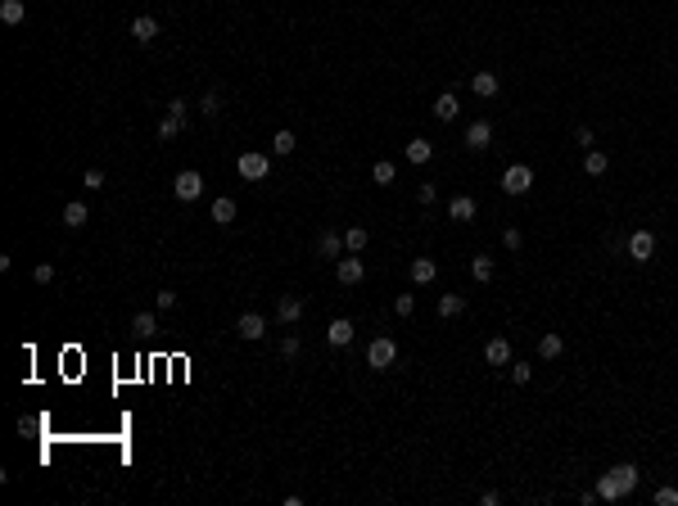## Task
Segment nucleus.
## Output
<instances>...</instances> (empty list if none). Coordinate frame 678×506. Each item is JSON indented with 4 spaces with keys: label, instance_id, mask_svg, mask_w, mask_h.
I'll list each match as a JSON object with an SVG mask.
<instances>
[{
    "label": "nucleus",
    "instance_id": "obj_1",
    "mask_svg": "<svg viewBox=\"0 0 678 506\" xmlns=\"http://www.w3.org/2000/svg\"><path fill=\"white\" fill-rule=\"evenodd\" d=\"M638 479H642V470L628 466V461H619V466H610V470L597 479V498L601 502H619V498H628V493L638 489Z\"/></svg>",
    "mask_w": 678,
    "mask_h": 506
},
{
    "label": "nucleus",
    "instance_id": "obj_2",
    "mask_svg": "<svg viewBox=\"0 0 678 506\" xmlns=\"http://www.w3.org/2000/svg\"><path fill=\"white\" fill-rule=\"evenodd\" d=\"M394 362H398V343L389 339V335H376V339L367 343V366L371 371H389Z\"/></svg>",
    "mask_w": 678,
    "mask_h": 506
},
{
    "label": "nucleus",
    "instance_id": "obj_3",
    "mask_svg": "<svg viewBox=\"0 0 678 506\" xmlns=\"http://www.w3.org/2000/svg\"><path fill=\"white\" fill-rule=\"evenodd\" d=\"M172 195L181 199V204H195L199 195H204V177H199L195 168H186V172H177L172 177Z\"/></svg>",
    "mask_w": 678,
    "mask_h": 506
},
{
    "label": "nucleus",
    "instance_id": "obj_4",
    "mask_svg": "<svg viewBox=\"0 0 678 506\" xmlns=\"http://www.w3.org/2000/svg\"><path fill=\"white\" fill-rule=\"evenodd\" d=\"M529 186H533V168L529 163H511L507 172H502V190H507V195H529Z\"/></svg>",
    "mask_w": 678,
    "mask_h": 506
},
{
    "label": "nucleus",
    "instance_id": "obj_5",
    "mask_svg": "<svg viewBox=\"0 0 678 506\" xmlns=\"http://www.w3.org/2000/svg\"><path fill=\"white\" fill-rule=\"evenodd\" d=\"M624 253L633 258V262H651V258H656V235L647 231V226H642V231H633L624 240Z\"/></svg>",
    "mask_w": 678,
    "mask_h": 506
},
{
    "label": "nucleus",
    "instance_id": "obj_6",
    "mask_svg": "<svg viewBox=\"0 0 678 506\" xmlns=\"http://www.w3.org/2000/svg\"><path fill=\"white\" fill-rule=\"evenodd\" d=\"M235 172H240L244 181H267V172H272V158H267V154H253V149H249V154L235 158Z\"/></svg>",
    "mask_w": 678,
    "mask_h": 506
},
{
    "label": "nucleus",
    "instance_id": "obj_7",
    "mask_svg": "<svg viewBox=\"0 0 678 506\" xmlns=\"http://www.w3.org/2000/svg\"><path fill=\"white\" fill-rule=\"evenodd\" d=\"M489 145H493V122H489V118H475L471 127H466V149H475V154H484Z\"/></svg>",
    "mask_w": 678,
    "mask_h": 506
},
{
    "label": "nucleus",
    "instance_id": "obj_8",
    "mask_svg": "<svg viewBox=\"0 0 678 506\" xmlns=\"http://www.w3.org/2000/svg\"><path fill=\"white\" fill-rule=\"evenodd\" d=\"M335 276H339V285H362V281H367V267H362L358 253H344L339 267H335Z\"/></svg>",
    "mask_w": 678,
    "mask_h": 506
},
{
    "label": "nucleus",
    "instance_id": "obj_9",
    "mask_svg": "<svg viewBox=\"0 0 678 506\" xmlns=\"http://www.w3.org/2000/svg\"><path fill=\"white\" fill-rule=\"evenodd\" d=\"M475 213H480V204H475L471 195H457V199H448V217H452V222H475Z\"/></svg>",
    "mask_w": 678,
    "mask_h": 506
},
{
    "label": "nucleus",
    "instance_id": "obj_10",
    "mask_svg": "<svg viewBox=\"0 0 678 506\" xmlns=\"http://www.w3.org/2000/svg\"><path fill=\"white\" fill-rule=\"evenodd\" d=\"M299 317H303V299H294V294H281V299H276V321H281V326H294Z\"/></svg>",
    "mask_w": 678,
    "mask_h": 506
},
{
    "label": "nucleus",
    "instance_id": "obj_11",
    "mask_svg": "<svg viewBox=\"0 0 678 506\" xmlns=\"http://www.w3.org/2000/svg\"><path fill=\"white\" fill-rule=\"evenodd\" d=\"M484 362H489V366H507V362H511V339L493 335L489 343H484Z\"/></svg>",
    "mask_w": 678,
    "mask_h": 506
},
{
    "label": "nucleus",
    "instance_id": "obj_12",
    "mask_svg": "<svg viewBox=\"0 0 678 506\" xmlns=\"http://www.w3.org/2000/svg\"><path fill=\"white\" fill-rule=\"evenodd\" d=\"M235 330H240V339H263L267 335V317L263 312H244V317L235 321Z\"/></svg>",
    "mask_w": 678,
    "mask_h": 506
},
{
    "label": "nucleus",
    "instance_id": "obj_13",
    "mask_svg": "<svg viewBox=\"0 0 678 506\" xmlns=\"http://www.w3.org/2000/svg\"><path fill=\"white\" fill-rule=\"evenodd\" d=\"M131 36H136L140 45H149L159 36V18L154 14H136V18H131Z\"/></svg>",
    "mask_w": 678,
    "mask_h": 506
},
{
    "label": "nucleus",
    "instance_id": "obj_14",
    "mask_svg": "<svg viewBox=\"0 0 678 506\" xmlns=\"http://www.w3.org/2000/svg\"><path fill=\"white\" fill-rule=\"evenodd\" d=\"M348 249H344V231H321L317 240V258H344Z\"/></svg>",
    "mask_w": 678,
    "mask_h": 506
},
{
    "label": "nucleus",
    "instance_id": "obj_15",
    "mask_svg": "<svg viewBox=\"0 0 678 506\" xmlns=\"http://www.w3.org/2000/svg\"><path fill=\"white\" fill-rule=\"evenodd\" d=\"M326 339L335 343V348H348V343H353V321H348V317H335V321L326 326Z\"/></svg>",
    "mask_w": 678,
    "mask_h": 506
},
{
    "label": "nucleus",
    "instance_id": "obj_16",
    "mask_svg": "<svg viewBox=\"0 0 678 506\" xmlns=\"http://www.w3.org/2000/svg\"><path fill=\"white\" fill-rule=\"evenodd\" d=\"M457 113H462V100H457L452 91H443V95L434 100V118H439V122H452Z\"/></svg>",
    "mask_w": 678,
    "mask_h": 506
},
{
    "label": "nucleus",
    "instance_id": "obj_17",
    "mask_svg": "<svg viewBox=\"0 0 678 506\" xmlns=\"http://www.w3.org/2000/svg\"><path fill=\"white\" fill-rule=\"evenodd\" d=\"M471 91L480 95V100H493V95H498V73H475V77H471Z\"/></svg>",
    "mask_w": 678,
    "mask_h": 506
},
{
    "label": "nucleus",
    "instance_id": "obj_18",
    "mask_svg": "<svg viewBox=\"0 0 678 506\" xmlns=\"http://www.w3.org/2000/svg\"><path fill=\"white\" fill-rule=\"evenodd\" d=\"M208 217H213L217 226H231V222H235V199H231V195L213 199V213H208Z\"/></svg>",
    "mask_w": 678,
    "mask_h": 506
},
{
    "label": "nucleus",
    "instance_id": "obj_19",
    "mask_svg": "<svg viewBox=\"0 0 678 506\" xmlns=\"http://www.w3.org/2000/svg\"><path fill=\"white\" fill-rule=\"evenodd\" d=\"M23 18H27V5H23V0H0V23L18 27Z\"/></svg>",
    "mask_w": 678,
    "mask_h": 506
},
{
    "label": "nucleus",
    "instance_id": "obj_20",
    "mask_svg": "<svg viewBox=\"0 0 678 506\" xmlns=\"http://www.w3.org/2000/svg\"><path fill=\"white\" fill-rule=\"evenodd\" d=\"M429 158H434V145H429L425 136L407 140V163H429Z\"/></svg>",
    "mask_w": 678,
    "mask_h": 506
},
{
    "label": "nucleus",
    "instance_id": "obj_21",
    "mask_svg": "<svg viewBox=\"0 0 678 506\" xmlns=\"http://www.w3.org/2000/svg\"><path fill=\"white\" fill-rule=\"evenodd\" d=\"M471 276H475V281H480V285H489L493 276H498V262H493L489 253H480V258H475V262H471Z\"/></svg>",
    "mask_w": 678,
    "mask_h": 506
},
{
    "label": "nucleus",
    "instance_id": "obj_22",
    "mask_svg": "<svg viewBox=\"0 0 678 506\" xmlns=\"http://www.w3.org/2000/svg\"><path fill=\"white\" fill-rule=\"evenodd\" d=\"M86 217H91V208H86L82 199H73V204H64V226H73V231H78V226H86Z\"/></svg>",
    "mask_w": 678,
    "mask_h": 506
},
{
    "label": "nucleus",
    "instance_id": "obj_23",
    "mask_svg": "<svg viewBox=\"0 0 678 506\" xmlns=\"http://www.w3.org/2000/svg\"><path fill=\"white\" fill-rule=\"evenodd\" d=\"M434 276H439V262H434V258H416V262H412V281L416 285H429Z\"/></svg>",
    "mask_w": 678,
    "mask_h": 506
},
{
    "label": "nucleus",
    "instance_id": "obj_24",
    "mask_svg": "<svg viewBox=\"0 0 678 506\" xmlns=\"http://www.w3.org/2000/svg\"><path fill=\"white\" fill-rule=\"evenodd\" d=\"M561 352H566V339H561V335H543V339H538V357H543V362L561 357Z\"/></svg>",
    "mask_w": 678,
    "mask_h": 506
},
{
    "label": "nucleus",
    "instance_id": "obj_25",
    "mask_svg": "<svg viewBox=\"0 0 678 506\" xmlns=\"http://www.w3.org/2000/svg\"><path fill=\"white\" fill-rule=\"evenodd\" d=\"M367 240H371L367 226H348V231H344V249H348V253H362V249H367Z\"/></svg>",
    "mask_w": 678,
    "mask_h": 506
},
{
    "label": "nucleus",
    "instance_id": "obj_26",
    "mask_svg": "<svg viewBox=\"0 0 678 506\" xmlns=\"http://www.w3.org/2000/svg\"><path fill=\"white\" fill-rule=\"evenodd\" d=\"M462 312H466V299H462V294H443V299H439V317H462Z\"/></svg>",
    "mask_w": 678,
    "mask_h": 506
},
{
    "label": "nucleus",
    "instance_id": "obj_27",
    "mask_svg": "<svg viewBox=\"0 0 678 506\" xmlns=\"http://www.w3.org/2000/svg\"><path fill=\"white\" fill-rule=\"evenodd\" d=\"M181 127H186V118H181V113H172V109H168V118L159 122V140H172V136H181Z\"/></svg>",
    "mask_w": 678,
    "mask_h": 506
},
{
    "label": "nucleus",
    "instance_id": "obj_28",
    "mask_svg": "<svg viewBox=\"0 0 678 506\" xmlns=\"http://www.w3.org/2000/svg\"><path fill=\"white\" fill-rule=\"evenodd\" d=\"M371 177H376V186H394V181H398V168L389 163V158H380V163L371 168Z\"/></svg>",
    "mask_w": 678,
    "mask_h": 506
},
{
    "label": "nucleus",
    "instance_id": "obj_29",
    "mask_svg": "<svg viewBox=\"0 0 678 506\" xmlns=\"http://www.w3.org/2000/svg\"><path fill=\"white\" fill-rule=\"evenodd\" d=\"M606 168H610V158L601 154V149H588V158H584V172H588V177H601Z\"/></svg>",
    "mask_w": 678,
    "mask_h": 506
},
{
    "label": "nucleus",
    "instance_id": "obj_30",
    "mask_svg": "<svg viewBox=\"0 0 678 506\" xmlns=\"http://www.w3.org/2000/svg\"><path fill=\"white\" fill-rule=\"evenodd\" d=\"M272 149H276V154H294V149H299V140H294V131H276V136H272Z\"/></svg>",
    "mask_w": 678,
    "mask_h": 506
},
{
    "label": "nucleus",
    "instance_id": "obj_31",
    "mask_svg": "<svg viewBox=\"0 0 678 506\" xmlns=\"http://www.w3.org/2000/svg\"><path fill=\"white\" fill-rule=\"evenodd\" d=\"M199 113H204V118H217V113H222V95H217V91H204V100H199Z\"/></svg>",
    "mask_w": 678,
    "mask_h": 506
},
{
    "label": "nucleus",
    "instance_id": "obj_32",
    "mask_svg": "<svg viewBox=\"0 0 678 506\" xmlns=\"http://www.w3.org/2000/svg\"><path fill=\"white\" fill-rule=\"evenodd\" d=\"M131 326H136V335H154L159 321H154V312H136V321H131Z\"/></svg>",
    "mask_w": 678,
    "mask_h": 506
},
{
    "label": "nucleus",
    "instance_id": "obj_33",
    "mask_svg": "<svg viewBox=\"0 0 678 506\" xmlns=\"http://www.w3.org/2000/svg\"><path fill=\"white\" fill-rule=\"evenodd\" d=\"M82 186H86V190H104V172H100V168H86V172H82Z\"/></svg>",
    "mask_w": 678,
    "mask_h": 506
},
{
    "label": "nucleus",
    "instance_id": "obj_34",
    "mask_svg": "<svg viewBox=\"0 0 678 506\" xmlns=\"http://www.w3.org/2000/svg\"><path fill=\"white\" fill-rule=\"evenodd\" d=\"M656 506H678V489H674V484L656 489Z\"/></svg>",
    "mask_w": 678,
    "mask_h": 506
},
{
    "label": "nucleus",
    "instance_id": "obj_35",
    "mask_svg": "<svg viewBox=\"0 0 678 506\" xmlns=\"http://www.w3.org/2000/svg\"><path fill=\"white\" fill-rule=\"evenodd\" d=\"M394 312H398V317H412V312H416V299H412V294H398V299H394Z\"/></svg>",
    "mask_w": 678,
    "mask_h": 506
},
{
    "label": "nucleus",
    "instance_id": "obj_36",
    "mask_svg": "<svg viewBox=\"0 0 678 506\" xmlns=\"http://www.w3.org/2000/svg\"><path fill=\"white\" fill-rule=\"evenodd\" d=\"M511 380H515V385H529V380H533V366H529V362H515V366H511Z\"/></svg>",
    "mask_w": 678,
    "mask_h": 506
},
{
    "label": "nucleus",
    "instance_id": "obj_37",
    "mask_svg": "<svg viewBox=\"0 0 678 506\" xmlns=\"http://www.w3.org/2000/svg\"><path fill=\"white\" fill-rule=\"evenodd\" d=\"M416 199H421V208H429V204L439 199V190L429 186V181H421V186H416Z\"/></svg>",
    "mask_w": 678,
    "mask_h": 506
},
{
    "label": "nucleus",
    "instance_id": "obj_38",
    "mask_svg": "<svg viewBox=\"0 0 678 506\" xmlns=\"http://www.w3.org/2000/svg\"><path fill=\"white\" fill-rule=\"evenodd\" d=\"M159 312H172V308H177V290H159Z\"/></svg>",
    "mask_w": 678,
    "mask_h": 506
},
{
    "label": "nucleus",
    "instance_id": "obj_39",
    "mask_svg": "<svg viewBox=\"0 0 678 506\" xmlns=\"http://www.w3.org/2000/svg\"><path fill=\"white\" fill-rule=\"evenodd\" d=\"M299 348H303L299 335H285V339H281V352H285V357H299Z\"/></svg>",
    "mask_w": 678,
    "mask_h": 506
},
{
    "label": "nucleus",
    "instance_id": "obj_40",
    "mask_svg": "<svg viewBox=\"0 0 678 506\" xmlns=\"http://www.w3.org/2000/svg\"><path fill=\"white\" fill-rule=\"evenodd\" d=\"M502 244H507V249H520V244H524V235L515 231V226H507V231H502Z\"/></svg>",
    "mask_w": 678,
    "mask_h": 506
},
{
    "label": "nucleus",
    "instance_id": "obj_41",
    "mask_svg": "<svg viewBox=\"0 0 678 506\" xmlns=\"http://www.w3.org/2000/svg\"><path fill=\"white\" fill-rule=\"evenodd\" d=\"M575 145H584V149H593V127H575Z\"/></svg>",
    "mask_w": 678,
    "mask_h": 506
},
{
    "label": "nucleus",
    "instance_id": "obj_42",
    "mask_svg": "<svg viewBox=\"0 0 678 506\" xmlns=\"http://www.w3.org/2000/svg\"><path fill=\"white\" fill-rule=\"evenodd\" d=\"M32 276H36V285H50V281H54V267H50V262H41Z\"/></svg>",
    "mask_w": 678,
    "mask_h": 506
}]
</instances>
